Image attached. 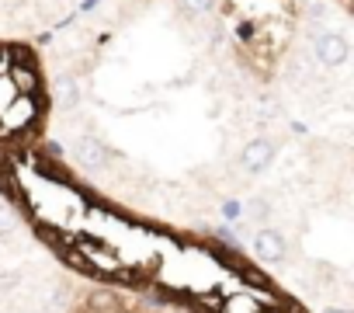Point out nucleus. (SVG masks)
Here are the masks:
<instances>
[{
  "mask_svg": "<svg viewBox=\"0 0 354 313\" xmlns=\"http://www.w3.org/2000/svg\"><path fill=\"white\" fill-rule=\"evenodd\" d=\"M326 313H347V310H340V306H326Z\"/></svg>",
  "mask_w": 354,
  "mask_h": 313,
  "instance_id": "ddd939ff",
  "label": "nucleus"
},
{
  "mask_svg": "<svg viewBox=\"0 0 354 313\" xmlns=\"http://www.w3.org/2000/svg\"><path fill=\"white\" fill-rule=\"evenodd\" d=\"M254 35V25H240V39H250Z\"/></svg>",
  "mask_w": 354,
  "mask_h": 313,
  "instance_id": "9b49d317",
  "label": "nucleus"
},
{
  "mask_svg": "<svg viewBox=\"0 0 354 313\" xmlns=\"http://www.w3.org/2000/svg\"><path fill=\"white\" fill-rule=\"evenodd\" d=\"M56 91H59V101H66V105H73V101L80 98V87H77L73 77H59V80H56Z\"/></svg>",
  "mask_w": 354,
  "mask_h": 313,
  "instance_id": "423d86ee",
  "label": "nucleus"
},
{
  "mask_svg": "<svg viewBox=\"0 0 354 313\" xmlns=\"http://www.w3.org/2000/svg\"><path fill=\"white\" fill-rule=\"evenodd\" d=\"M223 216H226L230 223H236V220H243V202H236V199H230V202H223Z\"/></svg>",
  "mask_w": 354,
  "mask_h": 313,
  "instance_id": "0eeeda50",
  "label": "nucleus"
},
{
  "mask_svg": "<svg viewBox=\"0 0 354 313\" xmlns=\"http://www.w3.org/2000/svg\"><path fill=\"white\" fill-rule=\"evenodd\" d=\"M35 115H39L35 98H32V94H18L4 111H0V122H4V129H25Z\"/></svg>",
  "mask_w": 354,
  "mask_h": 313,
  "instance_id": "39448f33",
  "label": "nucleus"
},
{
  "mask_svg": "<svg viewBox=\"0 0 354 313\" xmlns=\"http://www.w3.org/2000/svg\"><path fill=\"white\" fill-rule=\"evenodd\" d=\"M216 237H219L226 247H240V240L233 237V230H230V226H219V230H216Z\"/></svg>",
  "mask_w": 354,
  "mask_h": 313,
  "instance_id": "9d476101",
  "label": "nucleus"
},
{
  "mask_svg": "<svg viewBox=\"0 0 354 313\" xmlns=\"http://www.w3.org/2000/svg\"><path fill=\"white\" fill-rule=\"evenodd\" d=\"M313 53H316V60H319L323 66H344L347 56H351V46H347L344 35H337V32H323V35H316Z\"/></svg>",
  "mask_w": 354,
  "mask_h": 313,
  "instance_id": "f257e3e1",
  "label": "nucleus"
},
{
  "mask_svg": "<svg viewBox=\"0 0 354 313\" xmlns=\"http://www.w3.org/2000/svg\"><path fill=\"white\" fill-rule=\"evenodd\" d=\"M271 161H274V143H271V139H250V143L243 146V153H240V164H243L250 175L268 171Z\"/></svg>",
  "mask_w": 354,
  "mask_h": 313,
  "instance_id": "20e7f679",
  "label": "nucleus"
},
{
  "mask_svg": "<svg viewBox=\"0 0 354 313\" xmlns=\"http://www.w3.org/2000/svg\"><path fill=\"white\" fill-rule=\"evenodd\" d=\"M181 8L192 15H209L212 11V0H181Z\"/></svg>",
  "mask_w": 354,
  "mask_h": 313,
  "instance_id": "6e6552de",
  "label": "nucleus"
},
{
  "mask_svg": "<svg viewBox=\"0 0 354 313\" xmlns=\"http://www.w3.org/2000/svg\"><path fill=\"white\" fill-rule=\"evenodd\" d=\"M250 247H254V254H257V261H264V265H281L285 261V237L278 233V230H271V226H264V230H257L254 233V240H250Z\"/></svg>",
  "mask_w": 354,
  "mask_h": 313,
  "instance_id": "f03ea898",
  "label": "nucleus"
},
{
  "mask_svg": "<svg viewBox=\"0 0 354 313\" xmlns=\"http://www.w3.org/2000/svg\"><path fill=\"white\" fill-rule=\"evenodd\" d=\"M73 161H77L84 171H101V168L108 164V150H104L101 139H94V136H80V139L73 143Z\"/></svg>",
  "mask_w": 354,
  "mask_h": 313,
  "instance_id": "7ed1b4c3",
  "label": "nucleus"
},
{
  "mask_svg": "<svg viewBox=\"0 0 354 313\" xmlns=\"http://www.w3.org/2000/svg\"><path fill=\"white\" fill-rule=\"evenodd\" d=\"M46 150H49L53 156H59V153H63V146H59V143H46Z\"/></svg>",
  "mask_w": 354,
  "mask_h": 313,
  "instance_id": "f8f14e48",
  "label": "nucleus"
},
{
  "mask_svg": "<svg viewBox=\"0 0 354 313\" xmlns=\"http://www.w3.org/2000/svg\"><path fill=\"white\" fill-rule=\"evenodd\" d=\"M15 233V216L8 209H0V237H11Z\"/></svg>",
  "mask_w": 354,
  "mask_h": 313,
  "instance_id": "1a4fd4ad",
  "label": "nucleus"
}]
</instances>
